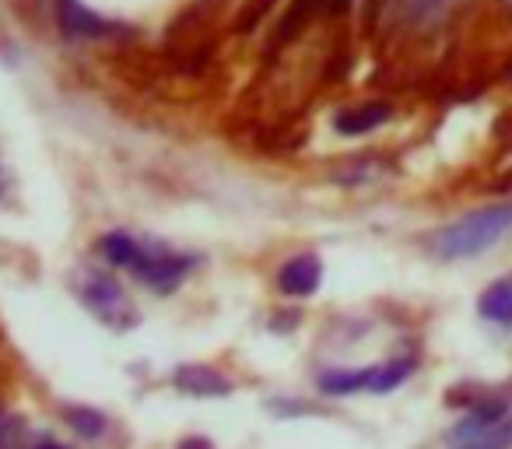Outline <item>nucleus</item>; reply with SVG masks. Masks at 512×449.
<instances>
[{
  "label": "nucleus",
  "mask_w": 512,
  "mask_h": 449,
  "mask_svg": "<svg viewBox=\"0 0 512 449\" xmlns=\"http://www.w3.org/2000/svg\"><path fill=\"white\" fill-rule=\"evenodd\" d=\"M4 428H11V418L4 411H0V432H4Z\"/></svg>",
  "instance_id": "nucleus-18"
},
{
  "label": "nucleus",
  "mask_w": 512,
  "mask_h": 449,
  "mask_svg": "<svg viewBox=\"0 0 512 449\" xmlns=\"http://www.w3.org/2000/svg\"><path fill=\"white\" fill-rule=\"evenodd\" d=\"M81 302L99 323L113 330H130L137 323V306L130 302L127 288L109 271H85L81 274Z\"/></svg>",
  "instance_id": "nucleus-3"
},
{
  "label": "nucleus",
  "mask_w": 512,
  "mask_h": 449,
  "mask_svg": "<svg viewBox=\"0 0 512 449\" xmlns=\"http://www.w3.org/2000/svg\"><path fill=\"white\" fill-rule=\"evenodd\" d=\"M57 25L67 39H113V36H130L127 25L102 18L99 11H92L81 0H57Z\"/></svg>",
  "instance_id": "nucleus-4"
},
{
  "label": "nucleus",
  "mask_w": 512,
  "mask_h": 449,
  "mask_svg": "<svg viewBox=\"0 0 512 449\" xmlns=\"http://www.w3.org/2000/svg\"><path fill=\"white\" fill-rule=\"evenodd\" d=\"M36 449H64V446H53V442H46V446H36Z\"/></svg>",
  "instance_id": "nucleus-19"
},
{
  "label": "nucleus",
  "mask_w": 512,
  "mask_h": 449,
  "mask_svg": "<svg viewBox=\"0 0 512 449\" xmlns=\"http://www.w3.org/2000/svg\"><path fill=\"white\" fill-rule=\"evenodd\" d=\"M512 236V200L509 204H491L481 211H470L463 218L449 221L446 229H439L428 239V253L442 264H456V260H474L481 253L495 250L502 239Z\"/></svg>",
  "instance_id": "nucleus-1"
},
{
  "label": "nucleus",
  "mask_w": 512,
  "mask_h": 449,
  "mask_svg": "<svg viewBox=\"0 0 512 449\" xmlns=\"http://www.w3.org/2000/svg\"><path fill=\"white\" fill-rule=\"evenodd\" d=\"M509 8H512V0H509Z\"/></svg>",
  "instance_id": "nucleus-20"
},
{
  "label": "nucleus",
  "mask_w": 512,
  "mask_h": 449,
  "mask_svg": "<svg viewBox=\"0 0 512 449\" xmlns=\"http://www.w3.org/2000/svg\"><path fill=\"white\" fill-rule=\"evenodd\" d=\"M316 8H320V0H292L288 11H285V18H281L278 32H274V43H281V46L292 43V39L309 25V18L316 15Z\"/></svg>",
  "instance_id": "nucleus-10"
},
{
  "label": "nucleus",
  "mask_w": 512,
  "mask_h": 449,
  "mask_svg": "<svg viewBox=\"0 0 512 449\" xmlns=\"http://www.w3.org/2000/svg\"><path fill=\"white\" fill-rule=\"evenodd\" d=\"M414 358H393V362H383V365H376V376H372V390L369 393H390V390H397L404 379H411V372H414Z\"/></svg>",
  "instance_id": "nucleus-13"
},
{
  "label": "nucleus",
  "mask_w": 512,
  "mask_h": 449,
  "mask_svg": "<svg viewBox=\"0 0 512 449\" xmlns=\"http://www.w3.org/2000/svg\"><path fill=\"white\" fill-rule=\"evenodd\" d=\"M449 4H453V0H393L400 22L414 25V29H418V25H432L442 11H449Z\"/></svg>",
  "instance_id": "nucleus-11"
},
{
  "label": "nucleus",
  "mask_w": 512,
  "mask_h": 449,
  "mask_svg": "<svg viewBox=\"0 0 512 449\" xmlns=\"http://www.w3.org/2000/svg\"><path fill=\"white\" fill-rule=\"evenodd\" d=\"M193 267H197V257H190V253L172 250V246L158 243V239H137L127 271L155 295H172L190 278Z\"/></svg>",
  "instance_id": "nucleus-2"
},
{
  "label": "nucleus",
  "mask_w": 512,
  "mask_h": 449,
  "mask_svg": "<svg viewBox=\"0 0 512 449\" xmlns=\"http://www.w3.org/2000/svg\"><path fill=\"white\" fill-rule=\"evenodd\" d=\"M172 383H176V390L186 393V397H228V393H232L228 376H221L211 365H179Z\"/></svg>",
  "instance_id": "nucleus-7"
},
{
  "label": "nucleus",
  "mask_w": 512,
  "mask_h": 449,
  "mask_svg": "<svg viewBox=\"0 0 512 449\" xmlns=\"http://www.w3.org/2000/svg\"><path fill=\"white\" fill-rule=\"evenodd\" d=\"M176 449H214L211 439H204V435H186V439H179Z\"/></svg>",
  "instance_id": "nucleus-17"
},
{
  "label": "nucleus",
  "mask_w": 512,
  "mask_h": 449,
  "mask_svg": "<svg viewBox=\"0 0 512 449\" xmlns=\"http://www.w3.org/2000/svg\"><path fill=\"white\" fill-rule=\"evenodd\" d=\"M271 11H274V0H246V8L239 11V22H235V29H239V32L256 29V25L264 22Z\"/></svg>",
  "instance_id": "nucleus-16"
},
{
  "label": "nucleus",
  "mask_w": 512,
  "mask_h": 449,
  "mask_svg": "<svg viewBox=\"0 0 512 449\" xmlns=\"http://www.w3.org/2000/svg\"><path fill=\"white\" fill-rule=\"evenodd\" d=\"M477 316L495 327H512V274L491 281L477 299Z\"/></svg>",
  "instance_id": "nucleus-8"
},
{
  "label": "nucleus",
  "mask_w": 512,
  "mask_h": 449,
  "mask_svg": "<svg viewBox=\"0 0 512 449\" xmlns=\"http://www.w3.org/2000/svg\"><path fill=\"white\" fill-rule=\"evenodd\" d=\"M456 449H512V414L505 421H498L495 428H488V432L460 442Z\"/></svg>",
  "instance_id": "nucleus-15"
},
{
  "label": "nucleus",
  "mask_w": 512,
  "mask_h": 449,
  "mask_svg": "<svg viewBox=\"0 0 512 449\" xmlns=\"http://www.w3.org/2000/svg\"><path fill=\"white\" fill-rule=\"evenodd\" d=\"M278 292L288 299H309L323 285V260L316 253H295L278 267Z\"/></svg>",
  "instance_id": "nucleus-5"
},
{
  "label": "nucleus",
  "mask_w": 512,
  "mask_h": 449,
  "mask_svg": "<svg viewBox=\"0 0 512 449\" xmlns=\"http://www.w3.org/2000/svg\"><path fill=\"white\" fill-rule=\"evenodd\" d=\"M393 116V106L386 99H369L358 102V106H344L334 113V130L344 137H362L372 134L376 127H383L386 120Z\"/></svg>",
  "instance_id": "nucleus-6"
},
{
  "label": "nucleus",
  "mask_w": 512,
  "mask_h": 449,
  "mask_svg": "<svg viewBox=\"0 0 512 449\" xmlns=\"http://www.w3.org/2000/svg\"><path fill=\"white\" fill-rule=\"evenodd\" d=\"M372 376H376V365H369V369H330L320 372L316 386L327 397H348V393L372 390Z\"/></svg>",
  "instance_id": "nucleus-9"
},
{
  "label": "nucleus",
  "mask_w": 512,
  "mask_h": 449,
  "mask_svg": "<svg viewBox=\"0 0 512 449\" xmlns=\"http://www.w3.org/2000/svg\"><path fill=\"white\" fill-rule=\"evenodd\" d=\"M64 421L81 435V439H99L106 432V418L95 407H64Z\"/></svg>",
  "instance_id": "nucleus-14"
},
{
  "label": "nucleus",
  "mask_w": 512,
  "mask_h": 449,
  "mask_svg": "<svg viewBox=\"0 0 512 449\" xmlns=\"http://www.w3.org/2000/svg\"><path fill=\"white\" fill-rule=\"evenodd\" d=\"M134 246H137V236H130V232H106V236H99L95 250H99V257L106 260L109 267H127L130 257H134Z\"/></svg>",
  "instance_id": "nucleus-12"
}]
</instances>
